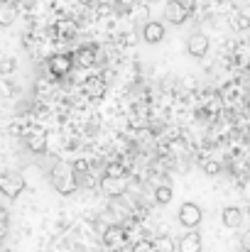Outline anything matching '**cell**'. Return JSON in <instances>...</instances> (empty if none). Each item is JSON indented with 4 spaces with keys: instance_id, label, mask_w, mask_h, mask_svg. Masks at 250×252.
Segmentation results:
<instances>
[{
    "instance_id": "obj_15",
    "label": "cell",
    "mask_w": 250,
    "mask_h": 252,
    "mask_svg": "<svg viewBox=\"0 0 250 252\" xmlns=\"http://www.w3.org/2000/svg\"><path fill=\"white\" fill-rule=\"evenodd\" d=\"M172 198H174V191H172L169 186L162 184V186H157V189H155V201H157L160 206H167Z\"/></svg>"
},
{
    "instance_id": "obj_6",
    "label": "cell",
    "mask_w": 250,
    "mask_h": 252,
    "mask_svg": "<svg viewBox=\"0 0 250 252\" xmlns=\"http://www.w3.org/2000/svg\"><path fill=\"white\" fill-rule=\"evenodd\" d=\"M186 52H189V57H194V59H204L206 52H209V37L201 34V32L191 34V37L186 39Z\"/></svg>"
},
{
    "instance_id": "obj_10",
    "label": "cell",
    "mask_w": 250,
    "mask_h": 252,
    "mask_svg": "<svg viewBox=\"0 0 250 252\" xmlns=\"http://www.w3.org/2000/svg\"><path fill=\"white\" fill-rule=\"evenodd\" d=\"M177 250L179 252H201V235L196 230H186L179 243H177Z\"/></svg>"
},
{
    "instance_id": "obj_11",
    "label": "cell",
    "mask_w": 250,
    "mask_h": 252,
    "mask_svg": "<svg viewBox=\"0 0 250 252\" xmlns=\"http://www.w3.org/2000/svg\"><path fill=\"white\" fill-rule=\"evenodd\" d=\"M221 220H223L226 228H241V223H243V211L236 208V206H226V208L221 211Z\"/></svg>"
},
{
    "instance_id": "obj_3",
    "label": "cell",
    "mask_w": 250,
    "mask_h": 252,
    "mask_svg": "<svg viewBox=\"0 0 250 252\" xmlns=\"http://www.w3.org/2000/svg\"><path fill=\"white\" fill-rule=\"evenodd\" d=\"M201 220H204L201 206H196V203H191V201L181 203V208H179V223H181L186 230H196Z\"/></svg>"
},
{
    "instance_id": "obj_2",
    "label": "cell",
    "mask_w": 250,
    "mask_h": 252,
    "mask_svg": "<svg viewBox=\"0 0 250 252\" xmlns=\"http://www.w3.org/2000/svg\"><path fill=\"white\" fill-rule=\"evenodd\" d=\"M25 191V179L15 171H2L0 174V193L5 198H17Z\"/></svg>"
},
{
    "instance_id": "obj_9",
    "label": "cell",
    "mask_w": 250,
    "mask_h": 252,
    "mask_svg": "<svg viewBox=\"0 0 250 252\" xmlns=\"http://www.w3.org/2000/svg\"><path fill=\"white\" fill-rule=\"evenodd\" d=\"M101 189H103V193H106V196L118 198V196H123V193L128 191V179H108V176H103Z\"/></svg>"
},
{
    "instance_id": "obj_23",
    "label": "cell",
    "mask_w": 250,
    "mask_h": 252,
    "mask_svg": "<svg viewBox=\"0 0 250 252\" xmlns=\"http://www.w3.org/2000/svg\"><path fill=\"white\" fill-rule=\"evenodd\" d=\"M113 252H133V250H130V248L125 245V248H120V250H113Z\"/></svg>"
},
{
    "instance_id": "obj_4",
    "label": "cell",
    "mask_w": 250,
    "mask_h": 252,
    "mask_svg": "<svg viewBox=\"0 0 250 252\" xmlns=\"http://www.w3.org/2000/svg\"><path fill=\"white\" fill-rule=\"evenodd\" d=\"M125 240H128V235H125V230H123L120 225H108V228L103 230V245L110 248V250L125 248Z\"/></svg>"
},
{
    "instance_id": "obj_1",
    "label": "cell",
    "mask_w": 250,
    "mask_h": 252,
    "mask_svg": "<svg viewBox=\"0 0 250 252\" xmlns=\"http://www.w3.org/2000/svg\"><path fill=\"white\" fill-rule=\"evenodd\" d=\"M52 186H54L62 196H71V193L76 191L79 181H76V176H74L71 167H67V164H57V167L52 169Z\"/></svg>"
},
{
    "instance_id": "obj_5",
    "label": "cell",
    "mask_w": 250,
    "mask_h": 252,
    "mask_svg": "<svg viewBox=\"0 0 250 252\" xmlns=\"http://www.w3.org/2000/svg\"><path fill=\"white\" fill-rule=\"evenodd\" d=\"M186 17H189V10H186L184 2H179V0H169V2L165 5V20L167 22H172V25H184Z\"/></svg>"
},
{
    "instance_id": "obj_22",
    "label": "cell",
    "mask_w": 250,
    "mask_h": 252,
    "mask_svg": "<svg viewBox=\"0 0 250 252\" xmlns=\"http://www.w3.org/2000/svg\"><path fill=\"white\" fill-rule=\"evenodd\" d=\"M5 220H7V213H5V208H0V225H5Z\"/></svg>"
},
{
    "instance_id": "obj_13",
    "label": "cell",
    "mask_w": 250,
    "mask_h": 252,
    "mask_svg": "<svg viewBox=\"0 0 250 252\" xmlns=\"http://www.w3.org/2000/svg\"><path fill=\"white\" fill-rule=\"evenodd\" d=\"M27 147H30L32 152H37V155H44V152H47V135H44V132L32 135V137L27 140Z\"/></svg>"
},
{
    "instance_id": "obj_17",
    "label": "cell",
    "mask_w": 250,
    "mask_h": 252,
    "mask_svg": "<svg viewBox=\"0 0 250 252\" xmlns=\"http://www.w3.org/2000/svg\"><path fill=\"white\" fill-rule=\"evenodd\" d=\"M106 176H108V179H125V167L118 164V162H110V164L106 167Z\"/></svg>"
},
{
    "instance_id": "obj_16",
    "label": "cell",
    "mask_w": 250,
    "mask_h": 252,
    "mask_svg": "<svg viewBox=\"0 0 250 252\" xmlns=\"http://www.w3.org/2000/svg\"><path fill=\"white\" fill-rule=\"evenodd\" d=\"M152 248H155V252H174V240L167 235H160L152 240Z\"/></svg>"
},
{
    "instance_id": "obj_18",
    "label": "cell",
    "mask_w": 250,
    "mask_h": 252,
    "mask_svg": "<svg viewBox=\"0 0 250 252\" xmlns=\"http://www.w3.org/2000/svg\"><path fill=\"white\" fill-rule=\"evenodd\" d=\"M133 252H155V248H152V240H138L135 243V248H130Z\"/></svg>"
},
{
    "instance_id": "obj_24",
    "label": "cell",
    "mask_w": 250,
    "mask_h": 252,
    "mask_svg": "<svg viewBox=\"0 0 250 252\" xmlns=\"http://www.w3.org/2000/svg\"><path fill=\"white\" fill-rule=\"evenodd\" d=\"M2 230H5V225H0V235H2Z\"/></svg>"
},
{
    "instance_id": "obj_21",
    "label": "cell",
    "mask_w": 250,
    "mask_h": 252,
    "mask_svg": "<svg viewBox=\"0 0 250 252\" xmlns=\"http://www.w3.org/2000/svg\"><path fill=\"white\" fill-rule=\"evenodd\" d=\"M241 248H243L246 252H250V230L243 233V238H241Z\"/></svg>"
},
{
    "instance_id": "obj_12",
    "label": "cell",
    "mask_w": 250,
    "mask_h": 252,
    "mask_svg": "<svg viewBox=\"0 0 250 252\" xmlns=\"http://www.w3.org/2000/svg\"><path fill=\"white\" fill-rule=\"evenodd\" d=\"M15 22V7L7 0H0V27H7Z\"/></svg>"
},
{
    "instance_id": "obj_20",
    "label": "cell",
    "mask_w": 250,
    "mask_h": 252,
    "mask_svg": "<svg viewBox=\"0 0 250 252\" xmlns=\"http://www.w3.org/2000/svg\"><path fill=\"white\" fill-rule=\"evenodd\" d=\"M236 30H241V32H243V30H250V17L248 15H241V17L236 20Z\"/></svg>"
},
{
    "instance_id": "obj_8",
    "label": "cell",
    "mask_w": 250,
    "mask_h": 252,
    "mask_svg": "<svg viewBox=\"0 0 250 252\" xmlns=\"http://www.w3.org/2000/svg\"><path fill=\"white\" fill-rule=\"evenodd\" d=\"M167 30L162 22H157V20H150V22H145V27H143V39L147 42V44H160L162 39H165Z\"/></svg>"
},
{
    "instance_id": "obj_7",
    "label": "cell",
    "mask_w": 250,
    "mask_h": 252,
    "mask_svg": "<svg viewBox=\"0 0 250 252\" xmlns=\"http://www.w3.org/2000/svg\"><path fill=\"white\" fill-rule=\"evenodd\" d=\"M74 69V54H54L49 59V71L54 76H67Z\"/></svg>"
},
{
    "instance_id": "obj_14",
    "label": "cell",
    "mask_w": 250,
    "mask_h": 252,
    "mask_svg": "<svg viewBox=\"0 0 250 252\" xmlns=\"http://www.w3.org/2000/svg\"><path fill=\"white\" fill-rule=\"evenodd\" d=\"M79 66H93L96 64V52L91 49V47H81L79 52H76V59H74Z\"/></svg>"
},
{
    "instance_id": "obj_19",
    "label": "cell",
    "mask_w": 250,
    "mask_h": 252,
    "mask_svg": "<svg viewBox=\"0 0 250 252\" xmlns=\"http://www.w3.org/2000/svg\"><path fill=\"white\" fill-rule=\"evenodd\" d=\"M204 171H206L209 176H216V174L221 171V164L214 162V159H209V162H204Z\"/></svg>"
}]
</instances>
